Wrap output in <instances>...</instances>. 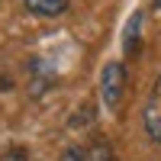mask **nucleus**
<instances>
[{
    "label": "nucleus",
    "instance_id": "nucleus-4",
    "mask_svg": "<svg viewBox=\"0 0 161 161\" xmlns=\"http://www.w3.org/2000/svg\"><path fill=\"white\" fill-rule=\"evenodd\" d=\"M87 161H116L113 145H110V142H103V139H97L93 145H87Z\"/></svg>",
    "mask_w": 161,
    "mask_h": 161
},
{
    "label": "nucleus",
    "instance_id": "nucleus-2",
    "mask_svg": "<svg viewBox=\"0 0 161 161\" xmlns=\"http://www.w3.org/2000/svg\"><path fill=\"white\" fill-rule=\"evenodd\" d=\"M142 126L148 132V139L161 145V74L155 77V84L148 90V100L142 106Z\"/></svg>",
    "mask_w": 161,
    "mask_h": 161
},
{
    "label": "nucleus",
    "instance_id": "nucleus-1",
    "mask_svg": "<svg viewBox=\"0 0 161 161\" xmlns=\"http://www.w3.org/2000/svg\"><path fill=\"white\" fill-rule=\"evenodd\" d=\"M123 87H126V68H123V61H106L103 71H100V97H103L106 110H116V106H119Z\"/></svg>",
    "mask_w": 161,
    "mask_h": 161
},
{
    "label": "nucleus",
    "instance_id": "nucleus-3",
    "mask_svg": "<svg viewBox=\"0 0 161 161\" xmlns=\"http://www.w3.org/2000/svg\"><path fill=\"white\" fill-rule=\"evenodd\" d=\"M23 7L36 16H58L68 10V0H23Z\"/></svg>",
    "mask_w": 161,
    "mask_h": 161
},
{
    "label": "nucleus",
    "instance_id": "nucleus-5",
    "mask_svg": "<svg viewBox=\"0 0 161 161\" xmlns=\"http://www.w3.org/2000/svg\"><path fill=\"white\" fill-rule=\"evenodd\" d=\"M61 161H87V145H71V148L61 155Z\"/></svg>",
    "mask_w": 161,
    "mask_h": 161
}]
</instances>
